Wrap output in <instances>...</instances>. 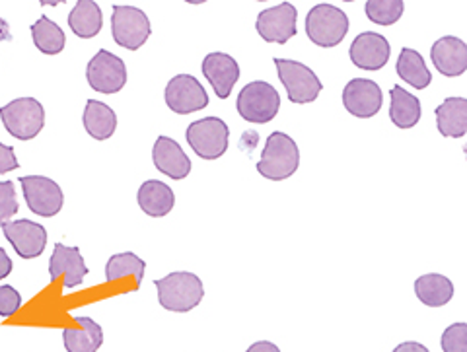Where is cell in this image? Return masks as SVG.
<instances>
[{
  "instance_id": "obj_1",
  "label": "cell",
  "mask_w": 467,
  "mask_h": 352,
  "mask_svg": "<svg viewBox=\"0 0 467 352\" xmlns=\"http://www.w3.org/2000/svg\"><path fill=\"white\" fill-rule=\"evenodd\" d=\"M154 286L158 290L160 305H162L164 310L175 314H187L195 310L204 296L201 278L193 273L185 271H178L164 278H158V281H154Z\"/></svg>"
},
{
  "instance_id": "obj_2",
  "label": "cell",
  "mask_w": 467,
  "mask_h": 352,
  "mask_svg": "<svg viewBox=\"0 0 467 352\" xmlns=\"http://www.w3.org/2000/svg\"><path fill=\"white\" fill-rule=\"evenodd\" d=\"M300 166V150L296 142L288 135L276 130L273 133L263 149L261 160L257 164V171L265 180L283 181L292 178Z\"/></svg>"
},
{
  "instance_id": "obj_3",
  "label": "cell",
  "mask_w": 467,
  "mask_h": 352,
  "mask_svg": "<svg viewBox=\"0 0 467 352\" xmlns=\"http://www.w3.org/2000/svg\"><path fill=\"white\" fill-rule=\"evenodd\" d=\"M236 108L247 123H271L281 109V96L269 82L255 80L242 88Z\"/></svg>"
},
{
  "instance_id": "obj_4",
  "label": "cell",
  "mask_w": 467,
  "mask_h": 352,
  "mask_svg": "<svg viewBox=\"0 0 467 352\" xmlns=\"http://www.w3.org/2000/svg\"><path fill=\"white\" fill-rule=\"evenodd\" d=\"M306 34L314 46H339L348 34V16L333 5H317L306 16Z\"/></svg>"
},
{
  "instance_id": "obj_5",
  "label": "cell",
  "mask_w": 467,
  "mask_h": 352,
  "mask_svg": "<svg viewBox=\"0 0 467 352\" xmlns=\"http://www.w3.org/2000/svg\"><path fill=\"white\" fill-rule=\"evenodd\" d=\"M0 119L12 137L20 140L36 139L46 125V111L34 98H20L0 108Z\"/></svg>"
},
{
  "instance_id": "obj_6",
  "label": "cell",
  "mask_w": 467,
  "mask_h": 352,
  "mask_svg": "<svg viewBox=\"0 0 467 352\" xmlns=\"http://www.w3.org/2000/svg\"><path fill=\"white\" fill-rule=\"evenodd\" d=\"M185 137L199 158L218 160L228 150L230 129L218 117H204L187 127Z\"/></svg>"
},
{
  "instance_id": "obj_7",
  "label": "cell",
  "mask_w": 467,
  "mask_h": 352,
  "mask_svg": "<svg viewBox=\"0 0 467 352\" xmlns=\"http://www.w3.org/2000/svg\"><path fill=\"white\" fill-rule=\"evenodd\" d=\"M275 67L279 70V78L292 104H312L324 90V84L310 67L288 61V58H275Z\"/></svg>"
},
{
  "instance_id": "obj_8",
  "label": "cell",
  "mask_w": 467,
  "mask_h": 352,
  "mask_svg": "<svg viewBox=\"0 0 467 352\" xmlns=\"http://www.w3.org/2000/svg\"><path fill=\"white\" fill-rule=\"evenodd\" d=\"M111 27H113V39L117 46H121L129 51L140 49L146 39L150 37V20L146 14L133 6H113L111 16Z\"/></svg>"
},
{
  "instance_id": "obj_9",
  "label": "cell",
  "mask_w": 467,
  "mask_h": 352,
  "mask_svg": "<svg viewBox=\"0 0 467 352\" xmlns=\"http://www.w3.org/2000/svg\"><path fill=\"white\" fill-rule=\"evenodd\" d=\"M86 78L90 88H94V92L117 94L121 92L127 84V68L119 57L101 49L92 57V61L88 63Z\"/></svg>"
},
{
  "instance_id": "obj_10",
  "label": "cell",
  "mask_w": 467,
  "mask_h": 352,
  "mask_svg": "<svg viewBox=\"0 0 467 352\" xmlns=\"http://www.w3.org/2000/svg\"><path fill=\"white\" fill-rule=\"evenodd\" d=\"M20 185L24 189L27 207L34 214L51 218L61 212L65 195L53 180L43 178V175H24L20 178Z\"/></svg>"
},
{
  "instance_id": "obj_11",
  "label": "cell",
  "mask_w": 467,
  "mask_h": 352,
  "mask_svg": "<svg viewBox=\"0 0 467 352\" xmlns=\"http://www.w3.org/2000/svg\"><path fill=\"white\" fill-rule=\"evenodd\" d=\"M166 104L173 113L189 115L209 106V94L192 75L173 77L166 86Z\"/></svg>"
},
{
  "instance_id": "obj_12",
  "label": "cell",
  "mask_w": 467,
  "mask_h": 352,
  "mask_svg": "<svg viewBox=\"0 0 467 352\" xmlns=\"http://www.w3.org/2000/svg\"><path fill=\"white\" fill-rule=\"evenodd\" d=\"M296 26H298V12L290 3H283L279 6H273L269 10H263L255 27L261 39H265L267 43H279V46H285L292 37L296 36Z\"/></svg>"
},
{
  "instance_id": "obj_13",
  "label": "cell",
  "mask_w": 467,
  "mask_h": 352,
  "mask_svg": "<svg viewBox=\"0 0 467 352\" xmlns=\"http://www.w3.org/2000/svg\"><path fill=\"white\" fill-rule=\"evenodd\" d=\"M384 94L374 80L355 78L350 80L343 90V106L345 109L358 117V119H370L379 108H382Z\"/></svg>"
},
{
  "instance_id": "obj_14",
  "label": "cell",
  "mask_w": 467,
  "mask_h": 352,
  "mask_svg": "<svg viewBox=\"0 0 467 352\" xmlns=\"http://www.w3.org/2000/svg\"><path fill=\"white\" fill-rule=\"evenodd\" d=\"M6 240L16 249L22 259H34L43 254L47 245V232L32 220H14L3 226Z\"/></svg>"
},
{
  "instance_id": "obj_15",
  "label": "cell",
  "mask_w": 467,
  "mask_h": 352,
  "mask_svg": "<svg viewBox=\"0 0 467 352\" xmlns=\"http://www.w3.org/2000/svg\"><path fill=\"white\" fill-rule=\"evenodd\" d=\"M348 55L355 67L362 70H379L388 65L391 47L384 36L364 32L355 37Z\"/></svg>"
},
{
  "instance_id": "obj_16",
  "label": "cell",
  "mask_w": 467,
  "mask_h": 352,
  "mask_svg": "<svg viewBox=\"0 0 467 352\" xmlns=\"http://www.w3.org/2000/svg\"><path fill=\"white\" fill-rule=\"evenodd\" d=\"M202 77L213 86V90L221 99H226L232 94L234 84L240 78V67L236 58L226 53H211L204 57L201 65Z\"/></svg>"
},
{
  "instance_id": "obj_17",
  "label": "cell",
  "mask_w": 467,
  "mask_h": 352,
  "mask_svg": "<svg viewBox=\"0 0 467 352\" xmlns=\"http://www.w3.org/2000/svg\"><path fill=\"white\" fill-rule=\"evenodd\" d=\"M431 61L448 78L462 77L467 70V46L458 37H441L431 49Z\"/></svg>"
},
{
  "instance_id": "obj_18",
  "label": "cell",
  "mask_w": 467,
  "mask_h": 352,
  "mask_svg": "<svg viewBox=\"0 0 467 352\" xmlns=\"http://www.w3.org/2000/svg\"><path fill=\"white\" fill-rule=\"evenodd\" d=\"M152 162L158 171L171 180H185L192 171V160L187 158L182 146L170 137H160L152 149Z\"/></svg>"
},
{
  "instance_id": "obj_19",
  "label": "cell",
  "mask_w": 467,
  "mask_h": 352,
  "mask_svg": "<svg viewBox=\"0 0 467 352\" xmlns=\"http://www.w3.org/2000/svg\"><path fill=\"white\" fill-rule=\"evenodd\" d=\"M86 274H88V267L80 255V249L57 243L55 252L51 255V261H49L51 281H57V278L63 276L65 286L75 288L84 281Z\"/></svg>"
},
{
  "instance_id": "obj_20",
  "label": "cell",
  "mask_w": 467,
  "mask_h": 352,
  "mask_svg": "<svg viewBox=\"0 0 467 352\" xmlns=\"http://www.w3.org/2000/svg\"><path fill=\"white\" fill-rule=\"evenodd\" d=\"M139 207L142 209L144 214H149L152 218H162L168 216L175 204V195L170 185L162 181H144L137 193Z\"/></svg>"
},
{
  "instance_id": "obj_21",
  "label": "cell",
  "mask_w": 467,
  "mask_h": 352,
  "mask_svg": "<svg viewBox=\"0 0 467 352\" xmlns=\"http://www.w3.org/2000/svg\"><path fill=\"white\" fill-rule=\"evenodd\" d=\"M77 327H65V348L67 352H98L104 343V331L90 317H77Z\"/></svg>"
},
{
  "instance_id": "obj_22",
  "label": "cell",
  "mask_w": 467,
  "mask_h": 352,
  "mask_svg": "<svg viewBox=\"0 0 467 352\" xmlns=\"http://www.w3.org/2000/svg\"><path fill=\"white\" fill-rule=\"evenodd\" d=\"M436 123L442 137L462 139L467 133V99L448 98L436 108Z\"/></svg>"
},
{
  "instance_id": "obj_23",
  "label": "cell",
  "mask_w": 467,
  "mask_h": 352,
  "mask_svg": "<svg viewBox=\"0 0 467 352\" xmlns=\"http://www.w3.org/2000/svg\"><path fill=\"white\" fill-rule=\"evenodd\" d=\"M415 295L429 307H442L454 296V285L444 274H422L415 281Z\"/></svg>"
},
{
  "instance_id": "obj_24",
  "label": "cell",
  "mask_w": 467,
  "mask_h": 352,
  "mask_svg": "<svg viewBox=\"0 0 467 352\" xmlns=\"http://www.w3.org/2000/svg\"><path fill=\"white\" fill-rule=\"evenodd\" d=\"M391 108H389V119L400 129H413L420 121V101L417 96L405 92L401 86L391 88Z\"/></svg>"
},
{
  "instance_id": "obj_25",
  "label": "cell",
  "mask_w": 467,
  "mask_h": 352,
  "mask_svg": "<svg viewBox=\"0 0 467 352\" xmlns=\"http://www.w3.org/2000/svg\"><path fill=\"white\" fill-rule=\"evenodd\" d=\"M84 127L92 139L108 140L117 129V115L109 106L101 104V101L88 99L84 109Z\"/></svg>"
},
{
  "instance_id": "obj_26",
  "label": "cell",
  "mask_w": 467,
  "mask_h": 352,
  "mask_svg": "<svg viewBox=\"0 0 467 352\" xmlns=\"http://www.w3.org/2000/svg\"><path fill=\"white\" fill-rule=\"evenodd\" d=\"M104 24V16H101V10L94 0H78L68 14V26L72 32H75L82 39L96 37Z\"/></svg>"
},
{
  "instance_id": "obj_27",
  "label": "cell",
  "mask_w": 467,
  "mask_h": 352,
  "mask_svg": "<svg viewBox=\"0 0 467 352\" xmlns=\"http://www.w3.org/2000/svg\"><path fill=\"white\" fill-rule=\"evenodd\" d=\"M396 70L401 80L411 84L413 88H417V90H425V88H429L432 82L431 70L427 68L425 58H422V55L415 49H401Z\"/></svg>"
},
{
  "instance_id": "obj_28",
  "label": "cell",
  "mask_w": 467,
  "mask_h": 352,
  "mask_svg": "<svg viewBox=\"0 0 467 352\" xmlns=\"http://www.w3.org/2000/svg\"><path fill=\"white\" fill-rule=\"evenodd\" d=\"M32 37L36 47L46 55H58L65 49V32L47 16H41L32 26Z\"/></svg>"
},
{
  "instance_id": "obj_29",
  "label": "cell",
  "mask_w": 467,
  "mask_h": 352,
  "mask_svg": "<svg viewBox=\"0 0 467 352\" xmlns=\"http://www.w3.org/2000/svg\"><path fill=\"white\" fill-rule=\"evenodd\" d=\"M144 269L146 263L137 257L135 254H119L109 257V261L106 263V278L108 281H119V278L130 274L135 278L137 286H140L142 278H144Z\"/></svg>"
},
{
  "instance_id": "obj_30",
  "label": "cell",
  "mask_w": 467,
  "mask_h": 352,
  "mask_svg": "<svg viewBox=\"0 0 467 352\" xmlns=\"http://www.w3.org/2000/svg\"><path fill=\"white\" fill-rule=\"evenodd\" d=\"M403 0H368L367 16L378 26H391L403 16Z\"/></svg>"
},
{
  "instance_id": "obj_31",
  "label": "cell",
  "mask_w": 467,
  "mask_h": 352,
  "mask_svg": "<svg viewBox=\"0 0 467 352\" xmlns=\"http://www.w3.org/2000/svg\"><path fill=\"white\" fill-rule=\"evenodd\" d=\"M18 212L16 187L12 181H0V226L10 223L12 216Z\"/></svg>"
},
{
  "instance_id": "obj_32",
  "label": "cell",
  "mask_w": 467,
  "mask_h": 352,
  "mask_svg": "<svg viewBox=\"0 0 467 352\" xmlns=\"http://www.w3.org/2000/svg\"><path fill=\"white\" fill-rule=\"evenodd\" d=\"M442 350L444 352H467V326L454 324L442 333Z\"/></svg>"
},
{
  "instance_id": "obj_33",
  "label": "cell",
  "mask_w": 467,
  "mask_h": 352,
  "mask_svg": "<svg viewBox=\"0 0 467 352\" xmlns=\"http://www.w3.org/2000/svg\"><path fill=\"white\" fill-rule=\"evenodd\" d=\"M22 305V296L16 288L0 286V316L8 317L16 314Z\"/></svg>"
},
{
  "instance_id": "obj_34",
  "label": "cell",
  "mask_w": 467,
  "mask_h": 352,
  "mask_svg": "<svg viewBox=\"0 0 467 352\" xmlns=\"http://www.w3.org/2000/svg\"><path fill=\"white\" fill-rule=\"evenodd\" d=\"M20 162L16 154H14L12 146L6 144H0V173H8L12 170H18Z\"/></svg>"
},
{
  "instance_id": "obj_35",
  "label": "cell",
  "mask_w": 467,
  "mask_h": 352,
  "mask_svg": "<svg viewBox=\"0 0 467 352\" xmlns=\"http://www.w3.org/2000/svg\"><path fill=\"white\" fill-rule=\"evenodd\" d=\"M245 352H281V348L271 341H259V343H254Z\"/></svg>"
},
{
  "instance_id": "obj_36",
  "label": "cell",
  "mask_w": 467,
  "mask_h": 352,
  "mask_svg": "<svg viewBox=\"0 0 467 352\" xmlns=\"http://www.w3.org/2000/svg\"><path fill=\"white\" fill-rule=\"evenodd\" d=\"M393 352H431L425 345H420V343H401V345H398L396 348H393Z\"/></svg>"
},
{
  "instance_id": "obj_37",
  "label": "cell",
  "mask_w": 467,
  "mask_h": 352,
  "mask_svg": "<svg viewBox=\"0 0 467 352\" xmlns=\"http://www.w3.org/2000/svg\"><path fill=\"white\" fill-rule=\"evenodd\" d=\"M12 273V261L6 255V252L0 247V278H6Z\"/></svg>"
},
{
  "instance_id": "obj_38",
  "label": "cell",
  "mask_w": 467,
  "mask_h": 352,
  "mask_svg": "<svg viewBox=\"0 0 467 352\" xmlns=\"http://www.w3.org/2000/svg\"><path fill=\"white\" fill-rule=\"evenodd\" d=\"M12 34H10V27L5 20H0V41H10Z\"/></svg>"
}]
</instances>
